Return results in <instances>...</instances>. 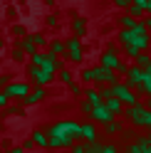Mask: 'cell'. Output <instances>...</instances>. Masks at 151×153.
Returning a JSON list of instances; mask_svg holds the SVG:
<instances>
[{"label":"cell","instance_id":"obj_1","mask_svg":"<svg viewBox=\"0 0 151 153\" xmlns=\"http://www.w3.org/2000/svg\"><path fill=\"white\" fill-rule=\"evenodd\" d=\"M47 136H52V138H60L67 143V148L74 146V138H79V123L77 121H72V119H60V121H55L50 128H45Z\"/></svg>","mask_w":151,"mask_h":153},{"label":"cell","instance_id":"obj_2","mask_svg":"<svg viewBox=\"0 0 151 153\" xmlns=\"http://www.w3.org/2000/svg\"><path fill=\"white\" fill-rule=\"evenodd\" d=\"M27 79H30V84H35V87L47 89L55 82V74H47L45 69H40V67H30L27 64Z\"/></svg>","mask_w":151,"mask_h":153},{"label":"cell","instance_id":"obj_3","mask_svg":"<svg viewBox=\"0 0 151 153\" xmlns=\"http://www.w3.org/2000/svg\"><path fill=\"white\" fill-rule=\"evenodd\" d=\"M0 91H5V94H7V99H17V101H22L27 94L32 91V84H30V82H10L5 89H0Z\"/></svg>","mask_w":151,"mask_h":153},{"label":"cell","instance_id":"obj_4","mask_svg":"<svg viewBox=\"0 0 151 153\" xmlns=\"http://www.w3.org/2000/svg\"><path fill=\"white\" fill-rule=\"evenodd\" d=\"M64 45H67V54H64V59H70L72 64H82V59H84L82 40H77V37H70V40H64Z\"/></svg>","mask_w":151,"mask_h":153},{"label":"cell","instance_id":"obj_5","mask_svg":"<svg viewBox=\"0 0 151 153\" xmlns=\"http://www.w3.org/2000/svg\"><path fill=\"white\" fill-rule=\"evenodd\" d=\"M111 89H114V99H119L121 104H126V106H136V104H139V97H136V94H134V91H131V89L126 87L124 82L114 84Z\"/></svg>","mask_w":151,"mask_h":153},{"label":"cell","instance_id":"obj_6","mask_svg":"<svg viewBox=\"0 0 151 153\" xmlns=\"http://www.w3.org/2000/svg\"><path fill=\"white\" fill-rule=\"evenodd\" d=\"M144 69H139V67H134V64H131V69L126 72V87L131 89V91H134V89H141V82H144Z\"/></svg>","mask_w":151,"mask_h":153},{"label":"cell","instance_id":"obj_7","mask_svg":"<svg viewBox=\"0 0 151 153\" xmlns=\"http://www.w3.org/2000/svg\"><path fill=\"white\" fill-rule=\"evenodd\" d=\"M144 106H141V104H136V106H126L124 109V116L134 123V126H144Z\"/></svg>","mask_w":151,"mask_h":153},{"label":"cell","instance_id":"obj_8","mask_svg":"<svg viewBox=\"0 0 151 153\" xmlns=\"http://www.w3.org/2000/svg\"><path fill=\"white\" fill-rule=\"evenodd\" d=\"M121 64V59H119V52H102V57H99V67H104V69H111V72H117V67Z\"/></svg>","mask_w":151,"mask_h":153},{"label":"cell","instance_id":"obj_9","mask_svg":"<svg viewBox=\"0 0 151 153\" xmlns=\"http://www.w3.org/2000/svg\"><path fill=\"white\" fill-rule=\"evenodd\" d=\"M42 99H47V89H42V87H35L30 94H27V97L20 101V106L25 109V106H35V104H40Z\"/></svg>","mask_w":151,"mask_h":153},{"label":"cell","instance_id":"obj_10","mask_svg":"<svg viewBox=\"0 0 151 153\" xmlns=\"http://www.w3.org/2000/svg\"><path fill=\"white\" fill-rule=\"evenodd\" d=\"M92 123H102V126H107V123H111L114 121V116H111V114L104 109V104H102V106H97V109H92Z\"/></svg>","mask_w":151,"mask_h":153},{"label":"cell","instance_id":"obj_11","mask_svg":"<svg viewBox=\"0 0 151 153\" xmlns=\"http://www.w3.org/2000/svg\"><path fill=\"white\" fill-rule=\"evenodd\" d=\"M79 138H84V143H97V126H94L92 121L87 123H79Z\"/></svg>","mask_w":151,"mask_h":153},{"label":"cell","instance_id":"obj_12","mask_svg":"<svg viewBox=\"0 0 151 153\" xmlns=\"http://www.w3.org/2000/svg\"><path fill=\"white\" fill-rule=\"evenodd\" d=\"M45 52L52 54V57H62V59H64V54H67V45H64V40H50Z\"/></svg>","mask_w":151,"mask_h":153},{"label":"cell","instance_id":"obj_13","mask_svg":"<svg viewBox=\"0 0 151 153\" xmlns=\"http://www.w3.org/2000/svg\"><path fill=\"white\" fill-rule=\"evenodd\" d=\"M144 13H146V0H134V3H129V7H126V15L134 17V20H139Z\"/></svg>","mask_w":151,"mask_h":153},{"label":"cell","instance_id":"obj_14","mask_svg":"<svg viewBox=\"0 0 151 153\" xmlns=\"http://www.w3.org/2000/svg\"><path fill=\"white\" fill-rule=\"evenodd\" d=\"M30 141L35 143V148H47V133H45V128H35Z\"/></svg>","mask_w":151,"mask_h":153},{"label":"cell","instance_id":"obj_15","mask_svg":"<svg viewBox=\"0 0 151 153\" xmlns=\"http://www.w3.org/2000/svg\"><path fill=\"white\" fill-rule=\"evenodd\" d=\"M129 153H151V143L146 138H139L136 143H129Z\"/></svg>","mask_w":151,"mask_h":153},{"label":"cell","instance_id":"obj_16","mask_svg":"<svg viewBox=\"0 0 151 153\" xmlns=\"http://www.w3.org/2000/svg\"><path fill=\"white\" fill-rule=\"evenodd\" d=\"M84 101H87L89 106H94V109L104 104V101H102V97H99V91H97V89H84Z\"/></svg>","mask_w":151,"mask_h":153},{"label":"cell","instance_id":"obj_17","mask_svg":"<svg viewBox=\"0 0 151 153\" xmlns=\"http://www.w3.org/2000/svg\"><path fill=\"white\" fill-rule=\"evenodd\" d=\"M72 30H74V37H84L87 35V20H84V17H74L72 20Z\"/></svg>","mask_w":151,"mask_h":153},{"label":"cell","instance_id":"obj_18","mask_svg":"<svg viewBox=\"0 0 151 153\" xmlns=\"http://www.w3.org/2000/svg\"><path fill=\"white\" fill-rule=\"evenodd\" d=\"M27 40H30L35 47H37V50H42V47H47V42H50V40H47V37L42 35V32H27Z\"/></svg>","mask_w":151,"mask_h":153},{"label":"cell","instance_id":"obj_19","mask_svg":"<svg viewBox=\"0 0 151 153\" xmlns=\"http://www.w3.org/2000/svg\"><path fill=\"white\" fill-rule=\"evenodd\" d=\"M104 109L111 114V116H117V114L124 111V104H121L119 99H109V101H104Z\"/></svg>","mask_w":151,"mask_h":153},{"label":"cell","instance_id":"obj_20","mask_svg":"<svg viewBox=\"0 0 151 153\" xmlns=\"http://www.w3.org/2000/svg\"><path fill=\"white\" fill-rule=\"evenodd\" d=\"M134 32L131 30H119L117 32V40H119V45H124V47H129V45H134Z\"/></svg>","mask_w":151,"mask_h":153},{"label":"cell","instance_id":"obj_21","mask_svg":"<svg viewBox=\"0 0 151 153\" xmlns=\"http://www.w3.org/2000/svg\"><path fill=\"white\" fill-rule=\"evenodd\" d=\"M25 109L20 106V104H7V106L3 109V116H22Z\"/></svg>","mask_w":151,"mask_h":153},{"label":"cell","instance_id":"obj_22","mask_svg":"<svg viewBox=\"0 0 151 153\" xmlns=\"http://www.w3.org/2000/svg\"><path fill=\"white\" fill-rule=\"evenodd\" d=\"M57 82H62V84H67V87H70V84L74 82V76H72V72L67 69V67H64L62 72H57Z\"/></svg>","mask_w":151,"mask_h":153},{"label":"cell","instance_id":"obj_23","mask_svg":"<svg viewBox=\"0 0 151 153\" xmlns=\"http://www.w3.org/2000/svg\"><path fill=\"white\" fill-rule=\"evenodd\" d=\"M136 67H139V69H146V67L151 64V54H146V52H139V57H136Z\"/></svg>","mask_w":151,"mask_h":153},{"label":"cell","instance_id":"obj_24","mask_svg":"<svg viewBox=\"0 0 151 153\" xmlns=\"http://www.w3.org/2000/svg\"><path fill=\"white\" fill-rule=\"evenodd\" d=\"M117 20H119V25H121V30H131V27H134V22H136L134 17H129L126 13H124V15H119Z\"/></svg>","mask_w":151,"mask_h":153},{"label":"cell","instance_id":"obj_25","mask_svg":"<svg viewBox=\"0 0 151 153\" xmlns=\"http://www.w3.org/2000/svg\"><path fill=\"white\" fill-rule=\"evenodd\" d=\"M10 35H13V37H17V40H22V37L27 35V30H25V25L17 22V25H10Z\"/></svg>","mask_w":151,"mask_h":153},{"label":"cell","instance_id":"obj_26","mask_svg":"<svg viewBox=\"0 0 151 153\" xmlns=\"http://www.w3.org/2000/svg\"><path fill=\"white\" fill-rule=\"evenodd\" d=\"M79 79H82L84 84H92V82H94V72H92V67H84V69L79 72Z\"/></svg>","mask_w":151,"mask_h":153},{"label":"cell","instance_id":"obj_27","mask_svg":"<svg viewBox=\"0 0 151 153\" xmlns=\"http://www.w3.org/2000/svg\"><path fill=\"white\" fill-rule=\"evenodd\" d=\"M104 128H107V133H121V131H124V123H121V121H117V119H114V121H111V123H107Z\"/></svg>","mask_w":151,"mask_h":153},{"label":"cell","instance_id":"obj_28","mask_svg":"<svg viewBox=\"0 0 151 153\" xmlns=\"http://www.w3.org/2000/svg\"><path fill=\"white\" fill-rule=\"evenodd\" d=\"M97 91H99L102 101H109V99H114V89H111V87H99Z\"/></svg>","mask_w":151,"mask_h":153},{"label":"cell","instance_id":"obj_29","mask_svg":"<svg viewBox=\"0 0 151 153\" xmlns=\"http://www.w3.org/2000/svg\"><path fill=\"white\" fill-rule=\"evenodd\" d=\"M10 59H13L15 64H20V62H25V59H27V57H25V54H22V52H20V50H17V47L13 45V52H10Z\"/></svg>","mask_w":151,"mask_h":153},{"label":"cell","instance_id":"obj_30","mask_svg":"<svg viewBox=\"0 0 151 153\" xmlns=\"http://www.w3.org/2000/svg\"><path fill=\"white\" fill-rule=\"evenodd\" d=\"M131 32H134V35H149V30H146V22L136 20V22H134V27H131Z\"/></svg>","mask_w":151,"mask_h":153},{"label":"cell","instance_id":"obj_31","mask_svg":"<svg viewBox=\"0 0 151 153\" xmlns=\"http://www.w3.org/2000/svg\"><path fill=\"white\" fill-rule=\"evenodd\" d=\"M67 89H70V94H72V97H82V94H84V89H82V84H79V82H72Z\"/></svg>","mask_w":151,"mask_h":153},{"label":"cell","instance_id":"obj_32","mask_svg":"<svg viewBox=\"0 0 151 153\" xmlns=\"http://www.w3.org/2000/svg\"><path fill=\"white\" fill-rule=\"evenodd\" d=\"M139 91H144V94L151 97V74H144V82H141V89Z\"/></svg>","mask_w":151,"mask_h":153},{"label":"cell","instance_id":"obj_33","mask_svg":"<svg viewBox=\"0 0 151 153\" xmlns=\"http://www.w3.org/2000/svg\"><path fill=\"white\" fill-rule=\"evenodd\" d=\"M70 153H87V143H74L70 148Z\"/></svg>","mask_w":151,"mask_h":153},{"label":"cell","instance_id":"obj_34","mask_svg":"<svg viewBox=\"0 0 151 153\" xmlns=\"http://www.w3.org/2000/svg\"><path fill=\"white\" fill-rule=\"evenodd\" d=\"M124 54H126V57H131V59H136V57H139V50L129 45V47H124Z\"/></svg>","mask_w":151,"mask_h":153},{"label":"cell","instance_id":"obj_35","mask_svg":"<svg viewBox=\"0 0 151 153\" xmlns=\"http://www.w3.org/2000/svg\"><path fill=\"white\" fill-rule=\"evenodd\" d=\"M129 69H131V64H126V62H121V64L117 67V72H114V74H117V76H119V74H124V76H126V72H129Z\"/></svg>","mask_w":151,"mask_h":153},{"label":"cell","instance_id":"obj_36","mask_svg":"<svg viewBox=\"0 0 151 153\" xmlns=\"http://www.w3.org/2000/svg\"><path fill=\"white\" fill-rule=\"evenodd\" d=\"M92 109H94V106H89L87 101H82V104H79V111L84 114V116H92Z\"/></svg>","mask_w":151,"mask_h":153},{"label":"cell","instance_id":"obj_37","mask_svg":"<svg viewBox=\"0 0 151 153\" xmlns=\"http://www.w3.org/2000/svg\"><path fill=\"white\" fill-rule=\"evenodd\" d=\"M10 82H13V76H10V74H0V89H5Z\"/></svg>","mask_w":151,"mask_h":153},{"label":"cell","instance_id":"obj_38","mask_svg":"<svg viewBox=\"0 0 151 153\" xmlns=\"http://www.w3.org/2000/svg\"><path fill=\"white\" fill-rule=\"evenodd\" d=\"M87 153H102V143H87Z\"/></svg>","mask_w":151,"mask_h":153},{"label":"cell","instance_id":"obj_39","mask_svg":"<svg viewBox=\"0 0 151 153\" xmlns=\"http://www.w3.org/2000/svg\"><path fill=\"white\" fill-rule=\"evenodd\" d=\"M20 148H22V151L27 153V151H32V148H35V143H32L30 138H25V141H22V146H20Z\"/></svg>","mask_w":151,"mask_h":153},{"label":"cell","instance_id":"obj_40","mask_svg":"<svg viewBox=\"0 0 151 153\" xmlns=\"http://www.w3.org/2000/svg\"><path fill=\"white\" fill-rule=\"evenodd\" d=\"M7 104H10V99H7V94H5V91H0V109H5Z\"/></svg>","mask_w":151,"mask_h":153},{"label":"cell","instance_id":"obj_41","mask_svg":"<svg viewBox=\"0 0 151 153\" xmlns=\"http://www.w3.org/2000/svg\"><path fill=\"white\" fill-rule=\"evenodd\" d=\"M102 153H119L117 146H111V143H107V146H102Z\"/></svg>","mask_w":151,"mask_h":153},{"label":"cell","instance_id":"obj_42","mask_svg":"<svg viewBox=\"0 0 151 153\" xmlns=\"http://www.w3.org/2000/svg\"><path fill=\"white\" fill-rule=\"evenodd\" d=\"M47 25H50V27H57V15H47Z\"/></svg>","mask_w":151,"mask_h":153},{"label":"cell","instance_id":"obj_43","mask_svg":"<svg viewBox=\"0 0 151 153\" xmlns=\"http://www.w3.org/2000/svg\"><path fill=\"white\" fill-rule=\"evenodd\" d=\"M144 126H151V111L149 109L144 111Z\"/></svg>","mask_w":151,"mask_h":153},{"label":"cell","instance_id":"obj_44","mask_svg":"<svg viewBox=\"0 0 151 153\" xmlns=\"http://www.w3.org/2000/svg\"><path fill=\"white\" fill-rule=\"evenodd\" d=\"M10 148H13V141H10V138H5V141H3V151L7 153V151H10Z\"/></svg>","mask_w":151,"mask_h":153},{"label":"cell","instance_id":"obj_45","mask_svg":"<svg viewBox=\"0 0 151 153\" xmlns=\"http://www.w3.org/2000/svg\"><path fill=\"white\" fill-rule=\"evenodd\" d=\"M117 7H121V10H126V7H129V0H117Z\"/></svg>","mask_w":151,"mask_h":153},{"label":"cell","instance_id":"obj_46","mask_svg":"<svg viewBox=\"0 0 151 153\" xmlns=\"http://www.w3.org/2000/svg\"><path fill=\"white\" fill-rule=\"evenodd\" d=\"M7 153H25V151H22L20 146H13V148H10V151H7Z\"/></svg>","mask_w":151,"mask_h":153},{"label":"cell","instance_id":"obj_47","mask_svg":"<svg viewBox=\"0 0 151 153\" xmlns=\"http://www.w3.org/2000/svg\"><path fill=\"white\" fill-rule=\"evenodd\" d=\"M146 13L151 15V0H146Z\"/></svg>","mask_w":151,"mask_h":153},{"label":"cell","instance_id":"obj_48","mask_svg":"<svg viewBox=\"0 0 151 153\" xmlns=\"http://www.w3.org/2000/svg\"><path fill=\"white\" fill-rule=\"evenodd\" d=\"M146 30H149V35H151V20H146Z\"/></svg>","mask_w":151,"mask_h":153},{"label":"cell","instance_id":"obj_49","mask_svg":"<svg viewBox=\"0 0 151 153\" xmlns=\"http://www.w3.org/2000/svg\"><path fill=\"white\" fill-rule=\"evenodd\" d=\"M3 47H5V40H3V37H0V50H3Z\"/></svg>","mask_w":151,"mask_h":153},{"label":"cell","instance_id":"obj_50","mask_svg":"<svg viewBox=\"0 0 151 153\" xmlns=\"http://www.w3.org/2000/svg\"><path fill=\"white\" fill-rule=\"evenodd\" d=\"M144 72H146V74H151V64H149V67H146V69H144Z\"/></svg>","mask_w":151,"mask_h":153},{"label":"cell","instance_id":"obj_51","mask_svg":"<svg viewBox=\"0 0 151 153\" xmlns=\"http://www.w3.org/2000/svg\"><path fill=\"white\" fill-rule=\"evenodd\" d=\"M60 153H70V151H60Z\"/></svg>","mask_w":151,"mask_h":153},{"label":"cell","instance_id":"obj_52","mask_svg":"<svg viewBox=\"0 0 151 153\" xmlns=\"http://www.w3.org/2000/svg\"><path fill=\"white\" fill-rule=\"evenodd\" d=\"M149 50H151V47H149Z\"/></svg>","mask_w":151,"mask_h":153}]
</instances>
